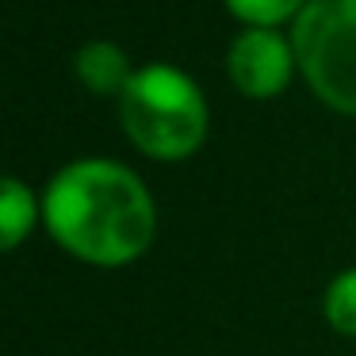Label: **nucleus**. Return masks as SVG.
<instances>
[{"label": "nucleus", "instance_id": "f257e3e1", "mask_svg": "<svg viewBox=\"0 0 356 356\" xmlns=\"http://www.w3.org/2000/svg\"><path fill=\"white\" fill-rule=\"evenodd\" d=\"M42 218L65 253L100 268L138 261L157 230L149 188L138 172L108 157H85L58 169L42 195Z\"/></svg>", "mask_w": 356, "mask_h": 356}, {"label": "nucleus", "instance_id": "f03ea898", "mask_svg": "<svg viewBox=\"0 0 356 356\" xmlns=\"http://www.w3.org/2000/svg\"><path fill=\"white\" fill-rule=\"evenodd\" d=\"M119 123L146 157L180 161L207 138V100L177 65H142L119 96Z\"/></svg>", "mask_w": 356, "mask_h": 356}, {"label": "nucleus", "instance_id": "7ed1b4c3", "mask_svg": "<svg viewBox=\"0 0 356 356\" xmlns=\"http://www.w3.org/2000/svg\"><path fill=\"white\" fill-rule=\"evenodd\" d=\"M291 47L318 100L356 115V0H310L295 16Z\"/></svg>", "mask_w": 356, "mask_h": 356}, {"label": "nucleus", "instance_id": "20e7f679", "mask_svg": "<svg viewBox=\"0 0 356 356\" xmlns=\"http://www.w3.org/2000/svg\"><path fill=\"white\" fill-rule=\"evenodd\" d=\"M226 70L238 92L253 100H272L291 85V73L299 70L291 39L280 35V27H245L230 42Z\"/></svg>", "mask_w": 356, "mask_h": 356}, {"label": "nucleus", "instance_id": "39448f33", "mask_svg": "<svg viewBox=\"0 0 356 356\" xmlns=\"http://www.w3.org/2000/svg\"><path fill=\"white\" fill-rule=\"evenodd\" d=\"M77 81L96 96H123L127 81L134 77L131 70V58L119 42H108V39H92L77 50Z\"/></svg>", "mask_w": 356, "mask_h": 356}, {"label": "nucleus", "instance_id": "423d86ee", "mask_svg": "<svg viewBox=\"0 0 356 356\" xmlns=\"http://www.w3.org/2000/svg\"><path fill=\"white\" fill-rule=\"evenodd\" d=\"M35 215H39V200L31 195V188L19 184L16 177H4V188H0V245L8 253L31 234Z\"/></svg>", "mask_w": 356, "mask_h": 356}, {"label": "nucleus", "instance_id": "0eeeda50", "mask_svg": "<svg viewBox=\"0 0 356 356\" xmlns=\"http://www.w3.org/2000/svg\"><path fill=\"white\" fill-rule=\"evenodd\" d=\"M325 322L345 337H356V268H345L325 287Z\"/></svg>", "mask_w": 356, "mask_h": 356}, {"label": "nucleus", "instance_id": "6e6552de", "mask_svg": "<svg viewBox=\"0 0 356 356\" xmlns=\"http://www.w3.org/2000/svg\"><path fill=\"white\" fill-rule=\"evenodd\" d=\"M310 0H226V8L245 27H280L284 19H295Z\"/></svg>", "mask_w": 356, "mask_h": 356}]
</instances>
